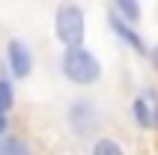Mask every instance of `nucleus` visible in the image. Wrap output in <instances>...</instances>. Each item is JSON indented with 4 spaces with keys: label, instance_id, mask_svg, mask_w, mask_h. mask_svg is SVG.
Here are the masks:
<instances>
[{
    "label": "nucleus",
    "instance_id": "0eeeda50",
    "mask_svg": "<svg viewBox=\"0 0 158 155\" xmlns=\"http://www.w3.org/2000/svg\"><path fill=\"white\" fill-rule=\"evenodd\" d=\"M110 9L116 15H123L125 21H131V24L143 21V3L140 0H110Z\"/></svg>",
    "mask_w": 158,
    "mask_h": 155
},
{
    "label": "nucleus",
    "instance_id": "7ed1b4c3",
    "mask_svg": "<svg viewBox=\"0 0 158 155\" xmlns=\"http://www.w3.org/2000/svg\"><path fill=\"white\" fill-rule=\"evenodd\" d=\"M102 119H105V113H102L98 102L89 98V95L72 98L69 107H66V125H69V131L78 140H87V137H93V134H98Z\"/></svg>",
    "mask_w": 158,
    "mask_h": 155
},
{
    "label": "nucleus",
    "instance_id": "1a4fd4ad",
    "mask_svg": "<svg viewBox=\"0 0 158 155\" xmlns=\"http://www.w3.org/2000/svg\"><path fill=\"white\" fill-rule=\"evenodd\" d=\"M0 155H30V149H27V143L21 137L3 134V137H0Z\"/></svg>",
    "mask_w": 158,
    "mask_h": 155
},
{
    "label": "nucleus",
    "instance_id": "20e7f679",
    "mask_svg": "<svg viewBox=\"0 0 158 155\" xmlns=\"http://www.w3.org/2000/svg\"><path fill=\"white\" fill-rule=\"evenodd\" d=\"M107 27H110V33H114L131 54H137V57H146V54H149V48H146V42H143V36H140V30H137V24L125 21L123 15H116L114 9H107Z\"/></svg>",
    "mask_w": 158,
    "mask_h": 155
},
{
    "label": "nucleus",
    "instance_id": "ddd939ff",
    "mask_svg": "<svg viewBox=\"0 0 158 155\" xmlns=\"http://www.w3.org/2000/svg\"><path fill=\"white\" fill-rule=\"evenodd\" d=\"M3 134H9V119H6V113H0V137Z\"/></svg>",
    "mask_w": 158,
    "mask_h": 155
},
{
    "label": "nucleus",
    "instance_id": "9d476101",
    "mask_svg": "<svg viewBox=\"0 0 158 155\" xmlns=\"http://www.w3.org/2000/svg\"><path fill=\"white\" fill-rule=\"evenodd\" d=\"M15 107V86L9 78H0V113H9Z\"/></svg>",
    "mask_w": 158,
    "mask_h": 155
},
{
    "label": "nucleus",
    "instance_id": "f257e3e1",
    "mask_svg": "<svg viewBox=\"0 0 158 155\" xmlns=\"http://www.w3.org/2000/svg\"><path fill=\"white\" fill-rule=\"evenodd\" d=\"M60 75L72 86H96L102 81V75H105V66L87 45H78V48H63Z\"/></svg>",
    "mask_w": 158,
    "mask_h": 155
},
{
    "label": "nucleus",
    "instance_id": "423d86ee",
    "mask_svg": "<svg viewBox=\"0 0 158 155\" xmlns=\"http://www.w3.org/2000/svg\"><path fill=\"white\" fill-rule=\"evenodd\" d=\"M131 119H134V125H137V128H143V131H155V125H152V107H149V98H146L143 93L131 98Z\"/></svg>",
    "mask_w": 158,
    "mask_h": 155
},
{
    "label": "nucleus",
    "instance_id": "39448f33",
    "mask_svg": "<svg viewBox=\"0 0 158 155\" xmlns=\"http://www.w3.org/2000/svg\"><path fill=\"white\" fill-rule=\"evenodd\" d=\"M6 66L15 81H27L33 75V51L24 39H9L6 42Z\"/></svg>",
    "mask_w": 158,
    "mask_h": 155
},
{
    "label": "nucleus",
    "instance_id": "f03ea898",
    "mask_svg": "<svg viewBox=\"0 0 158 155\" xmlns=\"http://www.w3.org/2000/svg\"><path fill=\"white\" fill-rule=\"evenodd\" d=\"M54 39L63 48L87 45V9L78 0H60L54 9Z\"/></svg>",
    "mask_w": 158,
    "mask_h": 155
},
{
    "label": "nucleus",
    "instance_id": "6e6552de",
    "mask_svg": "<svg viewBox=\"0 0 158 155\" xmlns=\"http://www.w3.org/2000/svg\"><path fill=\"white\" fill-rule=\"evenodd\" d=\"M89 155H125V146L116 137H96Z\"/></svg>",
    "mask_w": 158,
    "mask_h": 155
},
{
    "label": "nucleus",
    "instance_id": "f8f14e48",
    "mask_svg": "<svg viewBox=\"0 0 158 155\" xmlns=\"http://www.w3.org/2000/svg\"><path fill=\"white\" fill-rule=\"evenodd\" d=\"M146 60H149V66H152V69L158 72V42H155V45L149 48V54H146Z\"/></svg>",
    "mask_w": 158,
    "mask_h": 155
},
{
    "label": "nucleus",
    "instance_id": "9b49d317",
    "mask_svg": "<svg viewBox=\"0 0 158 155\" xmlns=\"http://www.w3.org/2000/svg\"><path fill=\"white\" fill-rule=\"evenodd\" d=\"M143 95L149 98V107H152V125H155V131H158V86H155V84H146V86H143Z\"/></svg>",
    "mask_w": 158,
    "mask_h": 155
}]
</instances>
